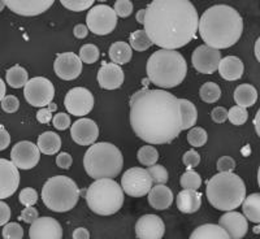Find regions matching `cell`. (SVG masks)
<instances>
[{"instance_id":"1","label":"cell","mask_w":260,"mask_h":239,"mask_svg":"<svg viewBox=\"0 0 260 239\" xmlns=\"http://www.w3.org/2000/svg\"><path fill=\"white\" fill-rule=\"evenodd\" d=\"M130 125L146 143H172L182 131L180 101L164 90H139L130 97Z\"/></svg>"},{"instance_id":"2","label":"cell","mask_w":260,"mask_h":239,"mask_svg":"<svg viewBox=\"0 0 260 239\" xmlns=\"http://www.w3.org/2000/svg\"><path fill=\"white\" fill-rule=\"evenodd\" d=\"M199 20L189 0H155L146 8L143 30L161 50L176 51L194 39Z\"/></svg>"},{"instance_id":"3","label":"cell","mask_w":260,"mask_h":239,"mask_svg":"<svg viewBox=\"0 0 260 239\" xmlns=\"http://www.w3.org/2000/svg\"><path fill=\"white\" fill-rule=\"evenodd\" d=\"M243 20L240 12L226 4H217L204 11L199 20V34L206 46L224 50L240 41Z\"/></svg>"},{"instance_id":"4","label":"cell","mask_w":260,"mask_h":239,"mask_svg":"<svg viewBox=\"0 0 260 239\" xmlns=\"http://www.w3.org/2000/svg\"><path fill=\"white\" fill-rule=\"evenodd\" d=\"M187 73V64L177 51L159 50L147 61L148 80L161 89L181 85Z\"/></svg>"},{"instance_id":"5","label":"cell","mask_w":260,"mask_h":239,"mask_svg":"<svg viewBox=\"0 0 260 239\" xmlns=\"http://www.w3.org/2000/svg\"><path fill=\"white\" fill-rule=\"evenodd\" d=\"M206 194L213 208L231 212L240 207L246 199V186L240 176L219 173L207 181Z\"/></svg>"},{"instance_id":"6","label":"cell","mask_w":260,"mask_h":239,"mask_svg":"<svg viewBox=\"0 0 260 239\" xmlns=\"http://www.w3.org/2000/svg\"><path fill=\"white\" fill-rule=\"evenodd\" d=\"M122 165H124V159L121 151L112 143H95L86 151L83 157L86 173L95 181L103 178L112 180L117 177L121 172Z\"/></svg>"},{"instance_id":"7","label":"cell","mask_w":260,"mask_h":239,"mask_svg":"<svg viewBox=\"0 0 260 239\" xmlns=\"http://www.w3.org/2000/svg\"><path fill=\"white\" fill-rule=\"evenodd\" d=\"M86 201L90 210L96 215H115L124 204V190L111 178L96 180L86 191Z\"/></svg>"},{"instance_id":"8","label":"cell","mask_w":260,"mask_h":239,"mask_svg":"<svg viewBox=\"0 0 260 239\" xmlns=\"http://www.w3.org/2000/svg\"><path fill=\"white\" fill-rule=\"evenodd\" d=\"M77 183L67 176H55L42 187V200L53 212H68L76 207L80 199Z\"/></svg>"},{"instance_id":"9","label":"cell","mask_w":260,"mask_h":239,"mask_svg":"<svg viewBox=\"0 0 260 239\" xmlns=\"http://www.w3.org/2000/svg\"><path fill=\"white\" fill-rule=\"evenodd\" d=\"M87 27L96 36H107L117 26V15L112 7L107 4L94 6L86 17Z\"/></svg>"},{"instance_id":"10","label":"cell","mask_w":260,"mask_h":239,"mask_svg":"<svg viewBox=\"0 0 260 239\" xmlns=\"http://www.w3.org/2000/svg\"><path fill=\"white\" fill-rule=\"evenodd\" d=\"M152 178L147 169L130 168L121 177V187L124 192L133 198L145 196L152 189Z\"/></svg>"},{"instance_id":"11","label":"cell","mask_w":260,"mask_h":239,"mask_svg":"<svg viewBox=\"0 0 260 239\" xmlns=\"http://www.w3.org/2000/svg\"><path fill=\"white\" fill-rule=\"evenodd\" d=\"M25 99L32 107L43 108L50 106L55 96V87L52 82L45 77H34L29 80L24 89Z\"/></svg>"},{"instance_id":"12","label":"cell","mask_w":260,"mask_h":239,"mask_svg":"<svg viewBox=\"0 0 260 239\" xmlns=\"http://www.w3.org/2000/svg\"><path fill=\"white\" fill-rule=\"evenodd\" d=\"M64 106L71 115L82 117L94 108V95L85 87H73L65 95Z\"/></svg>"},{"instance_id":"13","label":"cell","mask_w":260,"mask_h":239,"mask_svg":"<svg viewBox=\"0 0 260 239\" xmlns=\"http://www.w3.org/2000/svg\"><path fill=\"white\" fill-rule=\"evenodd\" d=\"M39 159H41V150L38 145L27 141L16 143L11 151V160L18 169L22 170H29L37 166Z\"/></svg>"},{"instance_id":"14","label":"cell","mask_w":260,"mask_h":239,"mask_svg":"<svg viewBox=\"0 0 260 239\" xmlns=\"http://www.w3.org/2000/svg\"><path fill=\"white\" fill-rule=\"evenodd\" d=\"M194 68L202 74H212L219 69L221 61V52L208 46H199L194 50L191 56Z\"/></svg>"},{"instance_id":"15","label":"cell","mask_w":260,"mask_h":239,"mask_svg":"<svg viewBox=\"0 0 260 239\" xmlns=\"http://www.w3.org/2000/svg\"><path fill=\"white\" fill-rule=\"evenodd\" d=\"M53 71L59 78L64 81H72L80 77L82 72V61L80 56L73 52H64L57 55L53 62Z\"/></svg>"},{"instance_id":"16","label":"cell","mask_w":260,"mask_h":239,"mask_svg":"<svg viewBox=\"0 0 260 239\" xmlns=\"http://www.w3.org/2000/svg\"><path fill=\"white\" fill-rule=\"evenodd\" d=\"M20 183L18 168L7 159H0V199H7L16 192Z\"/></svg>"},{"instance_id":"17","label":"cell","mask_w":260,"mask_h":239,"mask_svg":"<svg viewBox=\"0 0 260 239\" xmlns=\"http://www.w3.org/2000/svg\"><path fill=\"white\" fill-rule=\"evenodd\" d=\"M3 4L16 15L31 17L48 11L53 6V0H3Z\"/></svg>"},{"instance_id":"18","label":"cell","mask_w":260,"mask_h":239,"mask_svg":"<svg viewBox=\"0 0 260 239\" xmlns=\"http://www.w3.org/2000/svg\"><path fill=\"white\" fill-rule=\"evenodd\" d=\"M166 233L164 221L156 215H145L136 224V235L138 239H161Z\"/></svg>"},{"instance_id":"19","label":"cell","mask_w":260,"mask_h":239,"mask_svg":"<svg viewBox=\"0 0 260 239\" xmlns=\"http://www.w3.org/2000/svg\"><path fill=\"white\" fill-rule=\"evenodd\" d=\"M71 136L73 142L80 146L95 145V141L99 136V129L94 120L81 118L74 122L71 127Z\"/></svg>"},{"instance_id":"20","label":"cell","mask_w":260,"mask_h":239,"mask_svg":"<svg viewBox=\"0 0 260 239\" xmlns=\"http://www.w3.org/2000/svg\"><path fill=\"white\" fill-rule=\"evenodd\" d=\"M30 239H62V227L52 217H39L30 225Z\"/></svg>"},{"instance_id":"21","label":"cell","mask_w":260,"mask_h":239,"mask_svg":"<svg viewBox=\"0 0 260 239\" xmlns=\"http://www.w3.org/2000/svg\"><path fill=\"white\" fill-rule=\"evenodd\" d=\"M220 226L229 234L231 239H242L247 234L248 222L245 216L238 212H226L220 217Z\"/></svg>"},{"instance_id":"22","label":"cell","mask_w":260,"mask_h":239,"mask_svg":"<svg viewBox=\"0 0 260 239\" xmlns=\"http://www.w3.org/2000/svg\"><path fill=\"white\" fill-rule=\"evenodd\" d=\"M98 82L104 90L120 89L124 83V72L121 66L113 62L103 64L98 72Z\"/></svg>"},{"instance_id":"23","label":"cell","mask_w":260,"mask_h":239,"mask_svg":"<svg viewBox=\"0 0 260 239\" xmlns=\"http://www.w3.org/2000/svg\"><path fill=\"white\" fill-rule=\"evenodd\" d=\"M148 203L154 210H167L173 203V192L166 185H155L148 192Z\"/></svg>"},{"instance_id":"24","label":"cell","mask_w":260,"mask_h":239,"mask_svg":"<svg viewBox=\"0 0 260 239\" xmlns=\"http://www.w3.org/2000/svg\"><path fill=\"white\" fill-rule=\"evenodd\" d=\"M245 66L240 57L226 56L221 59L219 65V73L224 80L237 81L242 77Z\"/></svg>"},{"instance_id":"25","label":"cell","mask_w":260,"mask_h":239,"mask_svg":"<svg viewBox=\"0 0 260 239\" xmlns=\"http://www.w3.org/2000/svg\"><path fill=\"white\" fill-rule=\"evenodd\" d=\"M202 206V195L192 190H182L177 195V208L182 213L191 215Z\"/></svg>"},{"instance_id":"26","label":"cell","mask_w":260,"mask_h":239,"mask_svg":"<svg viewBox=\"0 0 260 239\" xmlns=\"http://www.w3.org/2000/svg\"><path fill=\"white\" fill-rule=\"evenodd\" d=\"M190 239H231V236L220 225L204 224L192 231Z\"/></svg>"},{"instance_id":"27","label":"cell","mask_w":260,"mask_h":239,"mask_svg":"<svg viewBox=\"0 0 260 239\" xmlns=\"http://www.w3.org/2000/svg\"><path fill=\"white\" fill-rule=\"evenodd\" d=\"M38 147L42 154L55 155L61 147V138L53 131H45L38 136Z\"/></svg>"},{"instance_id":"28","label":"cell","mask_w":260,"mask_h":239,"mask_svg":"<svg viewBox=\"0 0 260 239\" xmlns=\"http://www.w3.org/2000/svg\"><path fill=\"white\" fill-rule=\"evenodd\" d=\"M257 100V91L254 86L251 85H240L234 91V101L237 106L248 108L252 107Z\"/></svg>"},{"instance_id":"29","label":"cell","mask_w":260,"mask_h":239,"mask_svg":"<svg viewBox=\"0 0 260 239\" xmlns=\"http://www.w3.org/2000/svg\"><path fill=\"white\" fill-rule=\"evenodd\" d=\"M243 216L254 224H260V192L248 195L242 203Z\"/></svg>"},{"instance_id":"30","label":"cell","mask_w":260,"mask_h":239,"mask_svg":"<svg viewBox=\"0 0 260 239\" xmlns=\"http://www.w3.org/2000/svg\"><path fill=\"white\" fill-rule=\"evenodd\" d=\"M132 55H133L132 47H130L127 43H125V42H115V43L110 47V57L111 60H112L113 64H126V62H129L130 59H132Z\"/></svg>"},{"instance_id":"31","label":"cell","mask_w":260,"mask_h":239,"mask_svg":"<svg viewBox=\"0 0 260 239\" xmlns=\"http://www.w3.org/2000/svg\"><path fill=\"white\" fill-rule=\"evenodd\" d=\"M6 80L11 87L21 89V87H25L26 83L29 82V76H27L26 69L20 66V65H15V66L7 71Z\"/></svg>"},{"instance_id":"32","label":"cell","mask_w":260,"mask_h":239,"mask_svg":"<svg viewBox=\"0 0 260 239\" xmlns=\"http://www.w3.org/2000/svg\"><path fill=\"white\" fill-rule=\"evenodd\" d=\"M180 101L181 115H182V130L192 129L198 118V111L194 104L187 99H178Z\"/></svg>"},{"instance_id":"33","label":"cell","mask_w":260,"mask_h":239,"mask_svg":"<svg viewBox=\"0 0 260 239\" xmlns=\"http://www.w3.org/2000/svg\"><path fill=\"white\" fill-rule=\"evenodd\" d=\"M152 45L154 43L151 42L150 37L147 36V32L145 30H136V31L130 34V47L133 50L142 52V51L148 50Z\"/></svg>"},{"instance_id":"34","label":"cell","mask_w":260,"mask_h":239,"mask_svg":"<svg viewBox=\"0 0 260 239\" xmlns=\"http://www.w3.org/2000/svg\"><path fill=\"white\" fill-rule=\"evenodd\" d=\"M199 96L206 103H216L221 97V89L215 82H206L199 90Z\"/></svg>"},{"instance_id":"35","label":"cell","mask_w":260,"mask_h":239,"mask_svg":"<svg viewBox=\"0 0 260 239\" xmlns=\"http://www.w3.org/2000/svg\"><path fill=\"white\" fill-rule=\"evenodd\" d=\"M137 159L138 161L146 166L155 165L159 160V152L154 146H143L138 150L137 154Z\"/></svg>"},{"instance_id":"36","label":"cell","mask_w":260,"mask_h":239,"mask_svg":"<svg viewBox=\"0 0 260 239\" xmlns=\"http://www.w3.org/2000/svg\"><path fill=\"white\" fill-rule=\"evenodd\" d=\"M180 183L183 190H192V191H197V190H199V187H201L202 185V178L197 172L187 170L181 176Z\"/></svg>"},{"instance_id":"37","label":"cell","mask_w":260,"mask_h":239,"mask_svg":"<svg viewBox=\"0 0 260 239\" xmlns=\"http://www.w3.org/2000/svg\"><path fill=\"white\" fill-rule=\"evenodd\" d=\"M187 142L192 147H203L207 142V131L203 127H192L187 134Z\"/></svg>"},{"instance_id":"38","label":"cell","mask_w":260,"mask_h":239,"mask_svg":"<svg viewBox=\"0 0 260 239\" xmlns=\"http://www.w3.org/2000/svg\"><path fill=\"white\" fill-rule=\"evenodd\" d=\"M228 118H229V121L232 122L236 126H241V125L245 124L247 121L248 118V113L246 108L240 106H234L232 107L229 112H228Z\"/></svg>"},{"instance_id":"39","label":"cell","mask_w":260,"mask_h":239,"mask_svg":"<svg viewBox=\"0 0 260 239\" xmlns=\"http://www.w3.org/2000/svg\"><path fill=\"white\" fill-rule=\"evenodd\" d=\"M147 172L150 173L151 178H152V182L155 185H166L168 182V170L162 165H159V164H155L152 166H148Z\"/></svg>"},{"instance_id":"40","label":"cell","mask_w":260,"mask_h":239,"mask_svg":"<svg viewBox=\"0 0 260 239\" xmlns=\"http://www.w3.org/2000/svg\"><path fill=\"white\" fill-rule=\"evenodd\" d=\"M80 59L85 64H94L99 59V48L95 45H85L80 50Z\"/></svg>"},{"instance_id":"41","label":"cell","mask_w":260,"mask_h":239,"mask_svg":"<svg viewBox=\"0 0 260 239\" xmlns=\"http://www.w3.org/2000/svg\"><path fill=\"white\" fill-rule=\"evenodd\" d=\"M4 239H22L24 238V229L17 222H8L3 226Z\"/></svg>"},{"instance_id":"42","label":"cell","mask_w":260,"mask_h":239,"mask_svg":"<svg viewBox=\"0 0 260 239\" xmlns=\"http://www.w3.org/2000/svg\"><path fill=\"white\" fill-rule=\"evenodd\" d=\"M61 6L73 12H81L94 6L92 0H61Z\"/></svg>"},{"instance_id":"43","label":"cell","mask_w":260,"mask_h":239,"mask_svg":"<svg viewBox=\"0 0 260 239\" xmlns=\"http://www.w3.org/2000/svg\"><path fill=\"white\" fill-rule=\"evenodd\" d=\"M18 200L25 207H32L38 201V192L34 189H31V187L22 189L20 195H18Z\"/></svg>"},{"instance_id":"44","label":"cell","mask_w":260,"mask_h":239,"mask_svg":"<svg viewBox=\"0 0 260 239\" xmlns=\"http://www.w3.org/2000/svg\"><path fill=\"white\" fill-rule=\"evenodd\" d=\"M113 9H115L116 15L118 17H129L132 15V12H133V3L130 0H117L115 3Z\"/></svg>"},{"instance_id":"45","label":"cell","mask_w":260,"mask_h":239,"mask_svg":"<svg viewBox=\"0 0 260 239\" xmlns=\"http://www.w3.org/2000/svg\"><path fill=\"white\" fill-rule=\"evenodd\" d=\"M20 107V101L13 95H7L2 100V110L7 113H15Z\"/></svg>"},{"instance_id":"46","label":"cell","mask_w":260,"mask_h":239,"mask_svg":"<svg viewBox=\"0 0 260 239\" xmlns=\"http://www.w3.org/2000/svg\"><path fill=\"white\" fill-rule=\"evenodd\" d=\"M216 168L220 173H233V170L236 169V161L231 156H222L217 161Z\"/></svg>"},{"instance_id":"47","label":"cell","mask_w":260,"mask_h":239,"mask_svg":"<svg viewBox=\"0 0 260 239\" xmlns=\"http://www.w3.org/2000/svg\"><path fill=\"white\" fill-rule=\"evenodd\" d=\"M183 164L187 166V168H197L201 162V155L194 150H190L187 152H185L182 157Z\"/></svg>"},{"instance_id":"48","label":"cell","mask_w":260,"mask_h":239,"mask_svg":"<svg viewBox=\"0 0 260 239\" xmlns=\"http://www.w3.org/2000/svg\"><path fill=\"white\" fill-rule=\"evenodd\" d=\"M52 124L57 130L68 129L71 126V117L67 113H57V115L53 116Z\"/></svg>"},{"instance_id":"49","label":"cell","mask_w":260,"mask_h":239,"mask_svg":"<svg viewBox=\"0 0 260 239\" xmlns=\"http://www.w3.org/2000/svg\"><path fill=\"white\" fill-rule=\"evenodd\" d=\"M38 219H39L38 211L32 207L25 208V210L21 212V216H20V220H22V221L26 222V224H30V225H31L32 222H36Z\"/></svg>"},{"instance_id":"50","label":"cell","mask_w":260,"mask_h":239,"mask_svg":"<svg viewBox=\"0 0 260 239\" xmlns=\"http://www.w3.org/2000/svg\"><path fill=\"white\" fill-rule=\"evenodd\" d=\"M211 117H212L213 122H216V124H222L228 120V111L225 110L224 107H216L211 112Z\"/></svg>"},{"instance_id":"51","label":"cell","mask_w":260,"mask_h":239,"mask_svg":"<svg viewBox=\"0 0 260 239\" xmlns=\"http://www.w3.org/2000/svg\"><path fill=\"white\" fill-rule=\"evenodd\" d=\"M73 164V159L68 152H60L56 157V165L61 169H69Z\"/></svg>"},{"instance_id":"52","label":"cell","mask_w":260,"mask_h":239,"mask_svg":"<svg viewBox=\"0 0 260 239\" xmlns=\"http://www.w3.org/2000/svg\"><path fill=\"white\" fill-rule=\"evenodd\" d=\"M9 219H11V208L8 207V204L6 201H2L0 203V225L2 226L7 225Z\"/></svg>"},{"instance_id":"53","label":"cell","mask_w":260,"mask_h":239,"mask_svg":"<svg viewBox=\"0 0 260 239\" xmlns=\"http://www.w3.org/2000/svg\"><path fill=\"white\" fill-rule=\"evenodd\" d=\"M37 120H38L41 124H48L51 120H53L51 108H42V110H39L38 113H37Z\"/></svg>"},{"instance_id":"54","label":"cell","mask_w":260,"mask_h":239,"mask_svg":"<svg viewBox=\"0 0 260 239\" xmlns=\"http://www.w3.org/2000/svg\"><path fill=\"white\" fill-rule=\"evenodd\" d=\"M11 143V135L6 130V127H0V151H4Z\"/></svg>"},{"instance_id":"55","label":"cell","mask_w":260,"mask_h":239,"mask_svg":"<svg viewBox=\"0 0 260 239\" xmlns=\"http://www.w3.org/2000/svg\"><path fill=\"white\" fill-rule=\"evenodd\" d=\"M87 34H89V27H87V25H76V27H74V37H76V38L83 39L87 37Z\"/></svg>"},{"instance_id":"56","label":"cell","mask_w":260,"mask_h":239,"mask_svg":"<svg viewBox=\"0 0 260 239\" xmlns=\"http://www.w3.org/2000/svg\"><path fill=\"white\" fill-rule=\"evenodd\" d=\"M73 239H90V233L85 227H77L72 234Z\"/></svg>"},{"instance_id":"57","label":"cell","mask_w":260,"mask_h":239,"mask_svg":"<svg viewBox=\"0 0 260 239\" xmlns=\"http://www.w3.org/2000/svg\"><path fill=\"white\" fill-rule=\"evenodd\" d=\"M254 126H255V130H256V134L259 135V138H260V108H259V111L256 112V115H255Z\"/></svg>"},{"instance_id":"58","label":"cell","mask_w":260,"mask_h":239,"mask_svg":"<svg viewBox=\"0 0 260 239\" xmlns=\"http://www.w3.org/2000/svg\"><path fill=\"white\" fill-rule=\"evenodd\" d=\"M146 20V9H139L138 13H137V21H138L139 24H145Z\"/></svg>"},{"instance_id":"59","label":"cell","mask_w":260,"mask_h":239,"mask_svg":"<svg viewBox=\"0 0 260 239\" xmlns=\"http://www.w3.org/2000/svg\"><path fill=\"white\" fill-rule=\"evenodd\" d=\"M255 56H256L257 61L260 62V37L257 38V41L255 42Z\"/></svg>"},{"instance_id":"60","label":"cell","mask_w":260,"mask_h":239,"mask_svg":"<svg viewBox=\"0 0 260 239\" xmlns=\"http://www.w3.org/2000/svg\"><path fill=\"white\" fill-rule=\"evenodd\" d=\"M0 87H2V94H0V99L3 100L4 97L7 96V95H6V83H4V81H0Z\"/></svg>"},{"instance_id":"61","label":"cell","mask_w":260,"mask_h":239,"mask_svg":"<svg viewBox=\"0 0 260 239\" xmlns=\"http://www.w3.org/2000/svg\"><path fill=\"white\" fill-rule=\"evenodd\" d=\"M257 183H259V187H260V166L257 169Z\"/></svg>"},{"instance_id":"62","label":"cell","mask_w":260,"mask_h":239,"mask_svg":"<svg viewBox=\"0 0 260 239\" xmlns=\"http://www.w3.org/2000/svg\"><path fill=\"white\" fill-rule=\"evenodd\" d=\"M255 229H256V230H255V231H256V233H260V226L259 227H255Z\"/></svg>"}]
</instances>
